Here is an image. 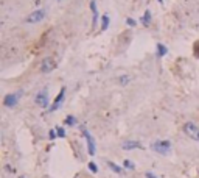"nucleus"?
Returning a JSON list of instances; mask_svg holds the SVG:
<instances>
[{"label":"nucleus","mask_w":199,"mask_h":178,"mask_svg":"<svg viewBox=\"0 0 199 178\" xmlns=\"http://www.w3.org/2000/svg\"><path fill=\"white\" fill-rule=\"evenodd\" d=\"M151 148L154 152H157L160 155H168L170 150H171V142L170 141H157L151 145Z\"/></svg>","instance_id":"obj_1"},{"label":"nucleus","mask_w":199,"mask_h":178,"mask_svg":"<svg viewBox=\"0 0 199 178\" xmlns=\"http://www.w3.org/2000/svg\"><path fill=\"white\" fill-rule=\"evenodd\" d=\"M64 98H65V86H62L61 91L58 92V95H56V98L53 100V103H51V106L48 108V113H55L61 105H62V102H64Z\"/></svg>","instance_id":"obj_2"},{"label":"nucleus","mask_w":199,"mask_h":178,"mask_svg":"<svg viewBox=\"0 0 199 178\" xmlns=\"http://www.w3.org/2000/svg\"><path fill=\"white\" fill-rule=\"evenodd\" d=\"M45 14H47L45 9H36V11H33L30 16L25 17V22H27V24H38L40 20H44Z\"/></svg>","instance_id":"obj_3"},{"label":"nucleus","mask_w":199,"mask_h":178,"mask_svg":"<svg viewBox=\"0 0 199 178\" xmlns=\"http://www.w3.org/2000/svg\"><path fill=\"white\" fill-rule=\"evenodd\" d=\"M184 130H185L187 136H190V137L195 139V141H199V127L196 125V124H193V122H187V124L184 125Z\"/></svg>","instance_id":"obj_4"},{"label":"nucleus","mask_w":199,"mask_h":178,"mask_svg":"<svg viewBox=\"0 0 199 178\" xmlns=\"http://www.w3.org/2000/svg\"><path fill=\"white\" fill-rule=\"evenodd\" d=\"M55 67H56V63L53 61V58H45V59H42V63H40L39 70L42 74H50Z\"/></svg>","instance_id":"obj_5"},{"label":"nucleus","mask_w":199,"mask_h":178,"mask_svg":"<svg viewBox=\"0 0 199 178\" xmlns=\"http://www.w3.org/2000/svg\"><path fill=\"white\" fill-rule=\"evenodd\" d=\"M82 131H84V137H86V141H87V152H89V155H90V156H93V155H95V152H97L95 141H93L92 134L89 133L87 130H82Z\"/></svg>","instance_id":"obj_6"},{"label":"nucleus","mask_w":199,"mask_h":178,"mask_svg":"<svg viewBox=\"0 0 199 178\" xmlns=\"http://www.w3.org/2000/svg\"><path fill=\"white\" fill-rule=\"evenodd\" d=\"M34 102H36V105L40 106V108H47V106H48V95H47V91L38 92Z\"/></svg>","instance_id":"obj_7"},{"label":"nucleus","mask_w":199,"mask_h":178,"mask_svg":"<svg viewBox=\"0 0 199 178\" xmlns=\"http://www.w3.org/2000/svg\"><path fill=\"white\" fill-rule=\"evenodd\" d=\"M17 102H19V94H8V95H5V98H3V105H5L6 108L16 106Z\"/></svg>","instance_id":"obj_8"},{"label":"nucleus","mask_w":199,"mask_h":178,"mask_svg":"<svg viewBox=\"0 0 199 178\" xmlns=\"http://www.w3.org/2000/svg\"><path fill=\"white\" fill-rule=\"evenodd\" d=\"M90 11H92V25L97 27V22H98V9H97V2L95 0H90Z\"/></svg>","instance_id":"obj_9"},{"label":"nucleus","mask_w":199,"mask_h":178,"mask_svg":"<svg viewBox=\"0 0 199 178\" xmlns=\"http://www.w3.org/2000/svg\"><path fill=\"white\" fill-rule=\"evenodd\" d=\"M140 147H142V144L137 142V141H126V142L121 145L123 150H134V148H140Z\"/></svg>","instance_id":"obj_10"},{"label":"nucleus","mask_w":199,"mask_h":178,"mask_svg":"<svg viewBox=\"0 0 199 178\" xmlns=\"http://www.w3.org/2000/svg\"><path fill=\"white\" fill-rule=\"evenodd\" d=\"M156 48H157V52H156L157 58H163V56L168 53V48H166V45L162 44V42H157V44H156Z\"/></svg>","instance_id":"obj_11"},{"label":"nucleus","mask_w":199,"mask_h":178,"mask_svg":"<svg viewBox=\"0 0 199 178\" xmlns=\"http://www.w3.org/2000/svg\"><path fill=\"white\" fill-rule=\"evenodd\" d=\"M109 24H111V19H109V14L104 13L101 16V31H106L109 28Z\"/></svg>","instance_id":"obj_12"},{"label":"nucleus","mask_w":199,"mask_h":178,"mask_svg":"<svg viewBox=\"0 0 199 178\" xmlns=\"http://www.w3.org/2000/svg\"><path fill=\"white\" fill-rule=\"evenodd\" d=\"M140 22H142L145 27H148V25H149V22H151V11H149V9H146V11H145V14L142 16Z\"/></svg>","instance_id":"obj_13"},{"label":"nucleus","mask_w":199,"mask_h":178,"mask_svg":"<svg viewBox=\"0 0 199 178\" xmlns=\"http://www.w3.org/2000/svg\"><path fill=\"white\" fill-rule=\"evenodd\" d=\"M64 124H65V125H69V127H73V125L76 124V117H75L73 114H69V116L64 119Z\"/></svg>","instance_id":"obj_14"},{"label":"nucleus","mask_w":199,"mask_h":178,"mask_svg":"<svg viewBox=\"0 0 199 178\" xmlns=\"http://www.w3.org/2000/svg\"><path fill=\"white\" fill-rule=\"evenodd\" d=\"M107 166H109V167H111V169H112L115 174H123V169H124V167H120V166H117L115 163H112V161H107Z\"/></svg>","instance_id":"obj_15"},{"label":"nucleus","mask_w":199,"mask_h":178,"mask_svg":"<svg viewBox=\"0 0 199 178\" xmlns=\"http://www.w3.org/2000/svg\"><path fill=\"white\" fill-rule=\"evenodd\" d=\"M129 81H131V77H128V75H121V77L118 78V83L121 85V86H126Z\"/></svg>","instance_id":"obj_16"},{"label":"nucleus","mask_w":199,"mask_h":178,"mask_svg":"<svg viewBox=\"0 0 199 178\" xmlns=\"http://www.w3.org/2000/svg\"><path fill=\"white\" fill-rule=\"evenodd\" d=\"M123 167H124V169H131V170H134V169H135V166H134L129 159H124V161H123Z\"/></svg>","instance_id":"obj_17"},{"label":"nucleus","mask_w":199,"mask_h":178,"mask_svg":"<svg viewBox=\"0 0 199 178\" xmlns=\"http://www.w3.org/2000/svg\"><path fill=\"white\" fill-rule=\"evenodd\" d=\"M56 133H58V137H64L65 136V130L62 127H56Z\"/></svg>","instance_id":"obj_18"},{"label":"nucleus","mask_w":199,"mask_h":178,"mask_svg":"<svg viewBox=\"0 0 199 178\" xmlns=\"http://www.w3.org/2000/svg\"><path fill=\"white\" fill-rule=\"evenodd\" d=\"M89 169H90L92 174H97V172H98V167H97L95 163H89Z\"/></svg>","instance_id":"obj_19"},{"label":"nucleus","mask_w":199,"mask_h":178,"mask_svg":"<svg viewBox=\"0 0 199 178\" xmlns=\"http://www.w3.org/2000/svg\"><path fill=\"white\" fill-rule=\"evenodd\" d=\"M126 24H128L129 27H135V25H137V20H134L132 17H128V19H126Z\"/></svg>","instance_id":"obj_20"},{"label":"nucleus","mask_w":199,"mask_h":178,"mask_svg":"<svg viewBox=\"0 0 199 178\" xmlns=\"http://www.w3.org/2000/svg\"><path fill=\"white\" fill-rule=\"evenodd\" d=\"M48 137H50V139H56V137H58L56 128H55V130H50V131H48Z\"/></svg>","instance_id":"obj_21"},{"label":"nucleus","mask_w":199,"mask_h":178,"mask_svg":"<svg viewBox=\"0 0 199 178\" xmlns=\"http://www.w3.org/2000/svg\"><path fill=\"white\" fill-rule=\"evenodd\" d=\"M195 47H196V50H195V56L198 58V56H199V42H196V44H195Z\"/></svg>","instance_id":"obj_22"},{"label":"nucleus","mask_w":199,"mask_h":178,"mask_svg":"<svg viewBox=\"0 0 199 178\" xmlns=\"http://www.w3.org/2000/svg\"><path fill=\"white\" fill-rule=\"evenodd\" d=\"M145 177H146V178H157L153 172H146V174H145Z\"/></svg>","instance_id":"obj_23"},{"label":"nucleus","mask_w":199,"mask_h":178,"mask_svg":"<svg viewBox=\"0 0 199 178\" xmlns=\"http://www.w3.org/2000/svg\"><path fill=\"white\" fill-rule=\"evenodd\" d=\"M157 2H159V3H163V0H157Z\"/></svg>","instance_id":"obj_24"}]
</instances>
